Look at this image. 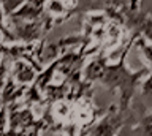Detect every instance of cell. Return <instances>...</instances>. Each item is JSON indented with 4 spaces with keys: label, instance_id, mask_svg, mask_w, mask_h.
Wrapping results in <instances>:
<instances>
[{
    "label": "cell",
    "instance_id": "obj_1",
    "mask_svg": "<svg viewBox=\"0 0 152 136\" xmlns=\"http://www.w3.org/2000/svg\"><path fill=\"white\" fill-rule=\"evenodd\" d=\"M122 112L117 114L116 111H111L90 130V136H114L116 131L122 127Z\"/></svg>",
    "mask_w": 152,
    "mask_h": 136
},
{
    "label": "cell",
    "instance_id": "obj_2",
    "mask_svg": "<svg viewBox=\"0 0 152 136\" xmlns=\"http://www.w3.org/2000/svg\"><path fill=\"white\" fill-rule=\"evenodd\" d=\"M38 124L33 117L30 108H14L8 116L10 130H28Z\"/></svg>",
    "mask_w": 152,
    "mask_h": 136
},
{
    "label": "cell",
    "instance_id": "obj_3",
    "mask_svg": "<svg viewBox=\"0 0 152 136\" xmlns=\"http://www.w3.org/2000/svg\"><path fill=\"white\" fill-rule=\"evenodd\" d=\"M13 78L16 79L19 84H26V82H32L35 78V71L30 68V65L22 62V60H16L13 63V70H11Z\"/></svg>",
    "mask_w": 152,
    "mask_h": 136
},
{
    "label": "cell",
    "instance_id": "obj_4",
    "mask_svg": "<svg viewBox=\"0 0 152 136\" xmlns=\"http://www.w3.org/2000/svg\"><path fill=\"white\" fill-rule=\"evenodd\" d=\"M142 127H144V136H152V116H146L142 119Z\"/></svg>",
    "mask_w": 152,
    "mask_h": 136
}]
</instances>
